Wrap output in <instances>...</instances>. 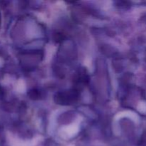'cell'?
Returning <instances> with one entry per match:
<instances>
[{"mask_svg":"<svg viewBox=\"0 0 146 146\" xmlns=\"http://www.w3.org/2000/svg\"><path fill=\"white\" fill-rule=\"evenodd\" d=\"M1 13H0V27H1Z\"/></svg>","mask_w":146,"mask_h":146,"instance_id":"obj_1","label":"cell"}]
</instances>
